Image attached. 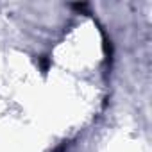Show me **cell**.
<instances>
[{
  "instance_id": "cell-1",
  "label": "cell",
  "mask_w": 152,
  "mask_h": 152,
  "mask_svg": "<svg viewBox=\"0 0 152 152\" xmlns=\"http://www.w3.org/2000/svg\"><path fill=\"white\" fill-rule=\"evenodd\" d=\"M39 64H41L43 70H47V68H48V59H47V57H41V59H39Z\"/></svg>"
},
{
  "instance_id": "cell-2",
  "label": "cell",
  "mask_w": 152,
  "mask_h": 152,
  "mask_svg": "<svg viewBox=\"0 0 152 152\" xmlns=\"http://www.w3.org/2000/svg\"><path fill=\"white\" fill-rule=\"evenodd\" d=\"M54 152H64V145H61V147H57Z\"/></svg>"
}]
</instances>
